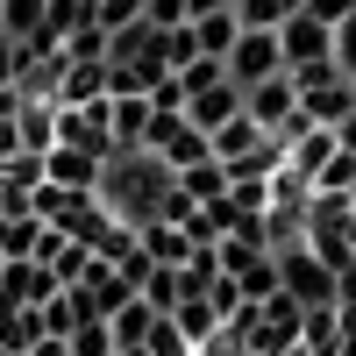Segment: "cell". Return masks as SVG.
Listing matches in <instances>:
<instances>
[{
    "label": "cell",
    "mask_w": 356,
    "mask_h": 356,
    "mask_svg": "<svg viewBox=\"0 0 356 356\" xmlns=\"http://www.w3.org/2000/svg\"><path fill=\"white\" fill-rule=\"evenodd\" d=\"M0 8H8V0H0Z\"/></svg>",
    "instance_id": "13"
},
{
    "label": "cell",
    "mask_w": 356,
    "mask_h": 356,
    "mask_svg": "<svg viewBox=\"0 0 356 356\" xmlns=\"http://www.w3.org/2000/svg\"><path fill=\"white\" fill-rule=\"evenodd\" d=\"M193 43H200V57H214V65H228V50L243 43V15H235V8H221V15L193 22Z\"/></svg>",
    "instance_id": "5"
},
{
    "label": "cell",
    "mask_w": 356,
    "mask_h": 356,
    "mask_svg": "<svg viewBox=\"0 0 356 356\" xmlns=\"http://www.w3.org/2000/svg\"><path fill=\"white\" fill-rule=\"evenodd\" d=\"M278 43H285V65H292V79L300 72H328L335 65V29L321 22V15H285V29H278Z\"/></svg>",
    "instance_id": "2"
},
{
    "label": "cell",
    "mask_w": 356,
    "mask_h": 356,
    "mask_svg": "<svg viewBox=\"0 0 356 356\" xmlns=\"http://www.w3.org/2000/svg\"><path fill=\"white\" fill-rule=\"evenodd\" d=\"M235 114H243V86H228V79L193 86V93H186V122H193V129H207V136H214V129H228Z\"/></svg>",
    "instance_id": "3"
},
{
    "label": "cell",
    "mask_w": 356,
    "mask_h": 356,
    "mask_svg": "<svg viewBox=\"0 0 356 356\" xmlns=\"http://www.w3.org/2000/svg\"><path fill=\"white\" fill-rule=\"evenodd\" d=\"M271 79H292V65H285V43H278V29H243V43L228 50V86L257 93V86H271Z\"/></svg>",
    "instance_id": "1"
},
{
    "label": "cell",
    "mask_w": 356,
    "mask_h": 356,
    "mask_svg": "<svg viewBox=\"0 0 356 356\" xmlns=\"http://www.w3.org/2000/svg\"><path fill=\"white\" fill-rule=\"evenodd\" d=\"M0 278H8V257H0Z\"/></svg>",
    "instance_id": "12"
},
{
    "label": "cell",
    "mask_w": 356,
    "mask_h": 356,
    "mask_svg": "<svg viewBox=\"0 0 356 356\" xmlns=\"http://www.w3.org/2000/svg\"><path fill=\"white\" fill-rule=\"evenodd\" d=\"M72 356H122V349H114V328H107V321H86V328L72 335Z\"/></svg>",
    "instance_id": "8"
},
{
    "label": "cell",
    "mask_w": 356,
    "mask_h": 356,
    "mask_svg": "<svg viewBox=\"0 0 356 356\" xmlns=\"http://www.w3.org/2000/svg\"><path fill=\"white\" fill-rule=\"evenodd\" d=\"M307 15H321V22H328V29H342L349 15H356V0H314V8Z\"/></svg>",
    "instance_id": "11"
},
{
    "label": "cell",
    "mask_w": 356,
    "mask_h": 356,
    "mask_svg": "<svg viewBox=\"0 0 356 356\" xmlns=\"http://www.w3.org/2000/svg\"><path fill=\"white\" fill-rule=\"evenodd\" d=\"M335 72H342V79H356V15L335 29Z\"/></svg>",
    "instance_id": "9"
},
{
    "label": "cell",
    "mask_w": 356,
    "mask_h": 356,
    "mask_svg": "<svg viewBox=\"0 0 356 356\" xmlns=\"http://www.w3.org/2000/svg\"><path fill=\"white\" fill-rule=\"evenodd\" d=\"M15 86H22V43L0 36V93H15Z\"/></svg>",
    "instance_id": "10"
},
{
    "label": "cell",
    "mask_w": 356,
    "mask_h": 356,
    "mask_svg": "<svg viewBox=\"0 0 356 356\" xmlns=\"http://www.w3.org/2000/svg\"><path fill=\"white\" fill-rule=\"evenodd\" d=\"M43 29H50V0H8V8H0V36L36 43Z\"/></svg>",
    "instance_id": "7"
},
{
    "label": "cell",
    "mask_w": 356,
    "mask_h": 356,
    "mask_svg": "<svg viewBox=\"0 0 356 356\" xmlns=\"http://www.w3.org/2000/svg\"><path fill=\"white\" fill-rule=\"evenodd\" d=\"M100 157L93 150H72V143H57V150L43 157V178H50V186H65V193H100Z\"/></svg>",
    "instance_id": "4"
},
{
    "label": "cell",
    "mask_w": 356,
    "mask_h": 356,
    "mask_svg": "<svg viewBox=\"0 0 356 356\" xmlns=\"http://www.w3.org/2000/svg\"><path fill=\"white\" fill-rule=\"evenodd\" d=\"M285 285H292V300H321V307H328V264H307V250H285ZM335 314V307H328Z\"/></svg>",
    "instance_id": "6"
}]
</instances>
